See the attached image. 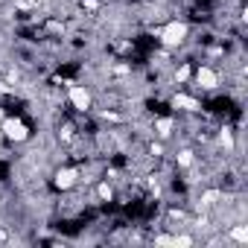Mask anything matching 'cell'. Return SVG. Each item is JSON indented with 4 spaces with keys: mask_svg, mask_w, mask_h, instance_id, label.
I'll return each instance as SVG.
<instances>
[{
    "mask_svg": "<svg viewBox=\"0 0 248 248\" xmlns=\"http://www.w3.org/2000/svg\"><path fill=\"white\" fill-rule=\"evenodd\" d=\"M187 79H190V67L184 64V67H178V70H175V82H187Z\"/></svg>",
    "mask_w": 248,
    "mask_h": 248,
    "instance_id": "cell-9",
    "label": "cell"
},
{
    "mask_svg": "<svg viewBox=\"0 0 248 248\" xmlns=\"http://www.w3.org/2000/svg\"><path fill=\"white\" fill-rule=\"evenodd\" d=\"M99 196H102V199H111V187H108V184H102V187H99Z\"/></svg>",
    "mask_w": 248,
    "mask_h": 248,
    "instance_id": "cell-15",
    "label": "cell"
},
{
    "mask_svg": "<svg viewBox=\"0 0 248 248\" xmlns=\"http://www.w3.org/2000/svg\"><path fill=\"white\" fill-rule=\"evenodd\" d=\"M155 245H175L172 236H155Z\"/></svg>",
    "mask_w": 248,
    "mask_h": 248,
    "instance_id": "cell-13",
    "label": "cell"
},
{
    "mask_svg": "<svg viewBox=\"0 0 248 248\" xmlns=\"http://www.w3.org/2000/svg\"><path fill=\"white\" fill-rule=\"evenodd\" d=\"M70 102H73L76 111H88V108H91V93H88L82 85H73V88H70Z\"/></svg>",
    "mask_w": 248,
    "mask_h": 248,
    "instance_id": "cell-3",
    "label": "cell"
},
{
    "mask_svg": "<svg viewBox=\"0 0 248 248\" xmlns=\"http://www.w3.org/2000/svg\"><path fill=\"white\" fill-rule=\"evenodd\" d=\"M155 129H158V135H161V138H167V135L172 132V120H170V117H161V120L155 123Z\"/></svg>",
    "mask_w": 248,
    "mask_h": 248,
    "instance_id": "cell-8",
    "label": "cell"
},
{
    "mask_svg": "<svg viewBox=\"0 0 248 248\" xmlns=\"http://www.w3.org/2000/svg\"><path fill=\"white\" fill-rule=\"evenodd\" d=\"M178 164H181V167H190V164H193V152H187V149L178 152Z\"/></svg>",
    "mask_w": 248,
    "mask_h": 248,
    "instance_id": "cell-10",
    "label": "cell"
},
{
    "mask_svg": "<svg viewBox=\"0 0 248 248\" xmlns=\"http://www.w3.org/2000/svg\"><path fill=\"white\" fill-rule=\"evenodd\" d=\"M3 135H6L9 140H27V138H30V129L24 126L21 120L6 117V120H3Z\"/></svg>",
    "mask_w": 248,
    "mask_h": 248,
    "instance_id": "cell-2",
    "label": "cell"
},
{
    "mask_svg": "<svg viewBox=\"0 0 248 248\" xmlns=\"http://www.w3.org/2000/svg\"><path fill=\"white\" fill-rule=\"evenodd\" d=\"M216 199H219V193H216V190H207V193L202 196V204H213Z\"/></svg>",
    "mask_w": 248,
    "mask_h": 248,
    "instance_id": "cell-12",
    "label": "cell"
},
{
    "mask_svg": "<svg viewBox=\"0 0 248 248\" xmlns=\"http://www.w3.org/2000/svg\"><path fill=\"white\" fill-rule=\"evenodd\" d=\"M172 239H175V245H181V248L193 245V239H190V236H172Z\"/></svg>",
    "mask_w": 248,
    "mask_h": 248,
    "instance_id": "cell-14",
    "label": "cell"
},
{
    "mask_svg": "<svg viewBox=\"0 0 248 248\" xmlns=\"http://www.w3.org/2000/svg\"><path fill=\"white\" fill-rule=\"evenodd\" d=\"M172 108H181V111H196V108H199V102H196L193 96H187V93H175V96H172Z\"/></svg>",
    "mask_w": 248,
    "mask_h": 248,
    "instance_id": "cell-6",
    "label": "cell"
},
{
    "mask_svg": "<svg viewBox=\"0 0 248 248\" xmlns=\"http://www.w3.org/2000/svg\"><path fill=\"white\" fill-rule=\"evenodd\" d=\"M219 140L225 143V149H233V138H231V132H228V129H225V132L219 135Z\"/></svg>",
    "mask_w": 248,
    "mask_h": 248,
    "instance_id": "cell-11",
    "label": "cell"
},
{
    "mask_svg": "<svg viewBox=\"0 0 248 248\" xmlns=\"http://www.w3.org/2000/svg\"><path fill=\"white\" fill-rule=\"evenodd\" d=\"M184 38H187V24H181V21H170V24L161 30V41H164L167 47H178Z\"/></svg>",
    "mask_w": 248,
    "mask_h": 248,
    "instance_id": "cell-1",
    "label": "cell"
},
{
    "mask_svg": "<svg viewBox=\"0 0 248 248\" xmlns=\"http://www.w3.org/2000/svg\"><path fill=\"white\" fill-rule=\"evenodd\" d=\"M231 239L233 242H248V228L245 225H233L231 228Z\"/></svg>",
    "mask_w": 248,
    "mask_h": 248,
    "instance_id": "cell-7",
    "label": "cell"
},
{
    "mask_svg": "<svg viewBox=\"0 0 248 248\" xmlns=\"http://www.w3.org/2000/svg\"><path fill=\"white\" fill-rule=\"evenodd\" d=\"M196 82H199L204 91H210V88H216V85H219V76H216L210 67H199V70H196Z\"/></svg>",
    "mask_w": 248,
    "mask_h": 248,
    "instance_id": "cell-4",
    "label": "cell"
},
{
    "mask_svg": "<svg viewBox=\"0 0 248 248\" xmlns=\"http://www.w3.org/2000/svg\"><path fill=\"white\" fill-rule=\"evenodd\" d=\"M76 184V170H59L56 172V187L59 190H70Z\"/></svg>",
    "mask_w": 248,
    "mask_h": 248,
    "instance_id": "cell-5",
    "label": "cell"
}]
</instances>
